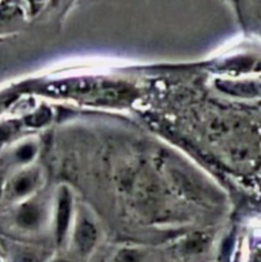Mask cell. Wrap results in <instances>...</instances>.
Masks as SVG:
<instances>
[{
  "label": "cell",
  "mask_w": 261,
  "mask_h": 262,
  "mask_svg": "<svg viewBox=\"0 0 261 262\" xmlns=\"http://www.w3.org/2000/svg\"><path fill=\"white\" fill-rule=\"evenodd\" d=\"M69 217H71V194L66 188L61 191L58 202V216H56V235L58 241L63 239L68 228Z\"/></svg>",
  "instance_id": "cell-1"
},
{
  "label": "cell",
  "mask_w": 261,
  "mask_h": 262,
  "mask_svg": "<svg viewBox=\"0 0 261 262\" xmlns=\"http://www.w3.org/2000/svg\"><path fill=\"white\" fill-rule=\"evenodd\" d=\"M96 242V229L89 220H82L76 232L77 247L81 252L87 253L92 250Z\"/></svg>",
  "instance_id": "cell-2"
},
{
  "label": "cell",
  "mask_w": 261,
  "mask_h": 262,
  "mask_svg": "<svg viewBox=\"0 0 261 262\" xmlns=\"http://www.w3.org/2000/svg\"><path fill=\"white\" fill-rule=\"evenodd\" d=\"M41 219V210L37 205L35 204H26L18 210L17 216H15V222L19 227L30 229V228H35L38 224Z\"/></svg>",
  "instance_id": "cell-3"
},
{
  "label": "cell",
  "mask_w": 261,
  "mask_h": 262,
  "mask_svg": "<svg viewBox=\"0 0 261 262\" xmlns=\"http://www.w3.org/2000/svg\"><path fill=\"white\" fill-rule=\"evenodd\" d=\"M36 176L32 173L20 174L18 176L14 181L12 182L9 188V194L14 199H19V197H25L26 194L30 193L36 186Z\"/></svg>",
  "instance_id": "cell-4"
},
{
  "label": "cell",
  "mask_w": 261,
  "mask_h": 262,
  "mask_svg": "<svg viewBox=\"0 0 261 262\" xmlns=\"http://www.w3.org/2000/svg\"><path fill=\"white\" fill-rule=\"evenodd\" d=\"M222 91L228 92L235 96H253L256 95V89L251 83H238V82H219L217 83Z\"/></svg>",
  "instance_id": "cell-5"
},
{
  "label": "cell",
  "mask_w": 261,
  "mask_h": 262,
  "mask_svg": "<svg viewBox=\"0 0 261 262\" xmlns=\"http://www.w3.org/2000/svg\"><path fill=\"white\" fill-rule=\"evenodd\" d=\"M35 145L33 143H25V145L19 146L17 148V151H15V158L19 161H22V163H26V161H30L35 156Z\"/></svg>",
  "instance_id": "cell-6"
},
{
  "label": "cell",
  "mask_w": 261,
  "mask_h": 262,
  "mask_svg": "<svg viewBox=\"0 0 261 262\" xmlns=\"http://www.w3.org/2000/svg\"><path fill=\"white\" fill-rule=\"evenodd\" d=\"M49 119H50V112L44 109L41 110L40 113H36L35 115H32V117L27 120V124L33 125V127H38V125L45 124Z\"/></svg>",
  "instance_id": "cell-7"
},
{
  "label": "cell",
  "mask_w": 261,
  "mask_h": 262,
  "mask_svg": "<svg viewBox=\"0 0 261 262\" xmlns=\"http://www.w3.org/2000/svg\"><path fill=\"white\" fill-rule=\"evenodd\" d=\"M141 253L133 250H124L117 256L118 262H140Z\"/></svg>",
  "instance_id": "cell-8"
},
{
  "label": "cell",
  "mask_w": 261,
  "mask_h": 262,
  "mask_svg": "<svg viewBox=\"0 0 261 262\" xmlns=\"http://www.w3.org/2000/svg\"><path fill=\"white\" fill-rule=\"evenodd\" d=\"M230 69H235V71H243V69H248L251 67L250 59H233V60L228 61L227 64Z\"/></svg>",
  "instance_id": "cell-9"
},
{
  "label": "cell",
  "mask_w": 261,
  "mask_h": 262,
  "mask_svg": "<svg viewBox=\"0 0 261 262\" xmlns=\"http://www.w3.org/2000/svg\"><path fill=\"white\" fill-rule=\"evenodd\" d=\"M204 247V242H202L201 239H192L191 242L188 243V250L189 251H200L201 248Z\"/></svg>",
  "instance_id": "cell-10"
},
{
  "label": "cell",
  "mask_w": 261,
  "mask_h": 262,
  "mask_svg": "<svg viewBox=\"0 0 261 262\" xmlns=\"http://www.w3.org/2000/svg\"><path fill=\"white\" fill-rule=\"evenodd\" d=\"M9 136H10V129H9V128L4 127V125H3V127H0V142H2V141L7 140V138L9 137Z\"/></svg>",
  "instance_id": "cell-11"
},
{
  "label": "cell",
  "mask_w": 261,
  "mask_h": 262,
  "mask_svg": "<svg viewBox=\"0 0 261 262\" xmlns=\"http://www.w3.org/2000/svg\"><path fill=\"white\" fill-rule=\"evenodd\" d=\"M3 186H4V177H3V174L0 173V199H2V194H3Z\"/></svg>",
  "instance_id": "cell-12"
},
{
  "label": "cell",
  "mask_w": 261,
  "mask_h": 262,
  "mask_svg": "<svg viewBox=\"0 0 261 262\" xmlns=\"http://www.w3.org/2000/svg\"><path fill=\"white\" fill-rule=\"evenodd\" d=\"M257 69H260V71H261V64H260V66H258V67H257Z\"/></svg>",
  "instance_id": "cell-13"
},
{
  "label": "cell",
  "mask_w": 261,
  "mask_h": 262,
  "mask_svg": "<svg viewBox=\"0 0 261 262\" xmlns=\"http://www.w3.org/2000/svg\"><path fill=\"white\" fill-rule=\"evenodd\" d=\"M60 262H63V261H60Z\"/></svg>",
  "instance_id": "cell-14"
}]
</instances>
